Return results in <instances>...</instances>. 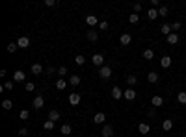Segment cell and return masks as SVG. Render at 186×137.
Instances as JSON below:
<instances>
[{
  "instance_id": "obj_32",
  "label": "cell",
  "mask_w": 186,
  "mask_h": 137,
  "mask_svg": "<svg viewBox=\"0 0 186 137\" xmlns=\"http://www.w3.org/2000/svg\"><path fill=\"white\" fill-rule=\"evenodd\" d=\"M177 100H179L180 104H186V91H180L179 96H177Z\"/></svg>"
},
{
  "instance_id": "obj_41",
  "label": "cell",
  "mask_w": 186,
  "mask_h": 137,
  "mask_svg": "<svg viewBox=\"0 0 186 137\" xmlns=\"http://www.w3.org/2000/svg\"><path fill=\"white\" fill-rule=\"evenodd\" d=\"M34 89H36V85H34L32 82H28V83H26V91H28V93H32Z\"/></svg>"
},
{
  "instance_id": "obj_27",
  "label": "cell",
  "mask_w": 186,
  "mask_h": 137,
  "mask_svg": "<svg viewBox=\"0 0 186 137\" xmlns=\"http://www.w3.org/2000/svg\"><path fill=\"white\" fill-rule=\"evenodd\" d=\"M74 63H77V65H80V67H82V65H84V63H86V58H84V56H82V54H78V56H77V58H74Z\"/></svg>"
},
{
  "instance_id": "obj_4",
  "label": "cell",
  "mask_w": 186,
  "mask_h": 137,
  "mask_svg": "<svg viewBox=\"0 0 186 137\" xmlns=\"http://www.w3.org/2000/svg\"><path fill=\"white\" fill-rule=\"evenodd\" d=\"M17 45H19V48H28L30 47V39L26 37V35H22V37H19Z\"/></svg>"
},
{
  "instance_id": "obj_33",
  "label": "cell",
  "mask_w": 186,
  "mask_h": 137,
  "mask_svg": "<svg viewBox=\"0 0 186 137\" xmlns=\"http://www.w3.org/2000/svg\"><path fill=\"white\" fill-rule=\"evenodd\" d=\"M158 15L160 17H166V15H168V6H160L158 8Z\"/></svg>"
},
{
  "instance_id": "obj_45",
  "label": "cell",
  "mask_w": 186,
  "mask_h": 137,
  "mask_svg": "<svg viewBox=\"0 0 186 137\" xmlns=\"http://www.w3.org/2000/svg\"><path fill=\"white\" fill-rule=\"evenodd\" d=\"M151 6H153L154 9H157V8L160 6V2H158V0H151Z\"/></svg>"
},
{
  "instance_id": "obj_9",
  "label": "cell",
  "mask_w": 186,
  "mask_h": 137,
  "mask_svg": "<svg viewBox=\"0 0 186 137\" xmlns=\"http://www.w3.org/2000/svg\"><path fill=\"white\" fill-rule=\"evenodd\" d=\"M32 74L41 76V74H43V65H41V63H34V65H32Z\"/></svg>"
},
{
  "instance_id": "obj_28",
  "label": "cell",
  "mask_w": 186,
  "mask_h": 137,
  "mask_svg": "<svg viewBox=\"0 0 186 137\" xmlns=\"http://www.w3.org/2000/svg\"><path fill=\"white\" fill-rule=\"evenodd\" d=\"M65 85H67V82H65L63 78H60L58 82H56V89H58V91H62V89H65Z\"/></svg>"
},
{
  "instance_id": "obj_5",
  "label": "cell",
  "mask_w": 186,
  "mask_h": 137,
  "mask_svg": "<svg viewBox=\"0 0 186 137\" xmlns=\"http://www.w3.org/2000/svg\"><path fill=\"white\" fill-rule=\"evenodd\" d=\"M104 120H106V115H104L102 111H99V113H95V117H93V122H95V124H102Z\"/></svg>"
},
{
  "instance_id": "obj_44",
  "label": "cell",
  "mask_w": 186,
  "mask_h": 137,
  "mask_svg": "<svg viewBox=\"0 0 186 137\" xmlns=\"http://www.w3.org/2000/svg\"><path fill=\"white\" fill-rule=\"evenodd\" d=\"M99 26H100V30H108V22H106V21H100Z\"/></svg>"
},
{
  "instance_id": "obj_11",
  "label": "cell",
  "mask_w": 186,
  "mask_h": 137,
  "mask_svg": "<svg viewBox=\"0 0 186 137\" xmlns=\"http://www.w3.org/2000/svg\"><path fill=\"white\" fill-rule=\"evenodd\" d=\"M123 96L127 100H134V98H136V91H134V89H125L123 91Z\"/></svg>"
},
{
  "instance_id": "obj_26",
  "label": "cell",
  "mask_w": 186,
  "mask_h": 137,
  "mask_svg": "<svg viewBox=\"0 0 186 137\" xmlns=\"http://www.w3.org/2000/svg\"><path fill=\"white\" fill-rule=\"evenodd\" d=\"M147 80H149L151 83H157V82H158V74H157V72H149V74H147Z\"/></svg>"
},
{
  "instance_id": "obj_25",
  "label": "cell",
  "mask_w": 186,
  "mask_h": 137,
  "mask_svg": "<svg viewBox=\"0 0 186 137\" xmlns=\"http://www.w3.org/2000/svg\"><path fill=\"white\" fill-rule=\"evenodd\" d=\"M153 58H154V52L151 48H145L143 50V59H153Z\"/></svg>"
},
{
  "instance_id": "obj_37",
  "label": "cell",
  "mask_w": 186,
  "mask_h": 137,
  "mask_svg": "<svg viewBox=\"0 0 186 137\" xmlns=\"http://www.w3.org/2000/svg\"><path fill=\"white\" fill-rule=\"evenodd\" d=\"M177 30H180V22H173V24H171V32L177 33Z\"/></svg>"
},
{
  "instance_id": "obj_16",
  "label": "cell",
  "mask_w": 186,
  "mask_h": 137,
  "mask_svg": "<svg viewBox=\"0 0 186 137\" xmlns=\"http://www.w3.org/2000/svg\"><path fill=\"white\" fill-rule=\"evenodd\" d=\"M86 37H88V41H97V37H99V33L97 32H95V30H88V35H86Z\"/></svg>"
},
{
  "instance_id": "obj_8",
  "label": "cell",
  "mask_w": 186,
  "mask_h": 137,
  "mask_svg": "<svg viewBox=\"0 0 186 137\" xmlns=\"http://www.w3.org/2000/svg\"><path fill=\"white\" fill-rule=\"evenodd\" d=\"M100 134H102V137H112V135H114V126L106 124V126L102 128V131H100Z\"/></svg>"
},
{
  "instance_id": "obj_47",
  "label": "cell",
  "mask_w": 186,
  "mask_h": 137,
  "mask_svg": "<svg viewBox=\"0 0 186 137\" xmlns=\"http://www.w3.org/2000/svg\"><path fill=\"white\" fill-rule=\"evenodd\" d=\"M147 115H149V117H154L157 113H154V109H149V111H147Z\"/></svg>"
},
{
  "instance_id": "obj_3",
  "label": "cell",
  "mask_w": 186,
  "mask_h": 137,
  "mask_svg": "<svg viewBox=\"0 0 186 137\" xmlns=\"http://www.w3.org/2000/svg\"><path fill=\"white\" fill-rule=\"evenodd\" d=\"M32 106H34V109H41L43 106H45V100H43V96H36V98H34V102H32Z\"/></svg>"
},
{
  "instance_id": "obj_46",
  "label": "cell",
  "mask_w": 186,
  "mask_h": 137,
  "mask_svg": "<svg viewBox=\"0 0 186 137\" xmlns=\"http://www.w3.org/2000/svg\"><path fill=\"white\" fill-rule=\"evenodd\" d=\"M54 70H56L54 67H47V72H48V74H54Z\"/></svg>"
},
{
  "instance_id": "obj_39",
  "label": "cell",
  "mask_w": 186,
  "mask_h": 137,
  "mask_svg": "<svg viewBox=\"0 0 186 137\" xmlns=\"http://www.w3.org/2000/svg\"><path fill=\"white\" fill-rule=\"evenodd\" d=\"M58 74L62 76V78H63V76H67V69H65V67H60V69H58Z\"/></svg>"
},
{
  "instance_id": "obj_42",
  "label": "cell",
  "mask_w": 186,
  "mask_h": 137,
  "mask_svg": "<svg viewBox=\"0 0 186 137\" xmlns=\"http://www.w3.org/2000/svg\"><path fill=\"white\" fill-rule=\"evenodd\" d=\"M4 89H6V91H11V89H13V83H11V82H6V83H4Z\"/></svg>"
},
{
  "instance_id": "obj_20",
  "label": "cell",
  "mask_w": 186,
  "mask_h": 137,
  "mask_svg": "<svg viewBox=\"0 0 186 137\" xmlns=\"http://www.w3.org/2000/svg\"><path fill=\"white\" fill-rule=\"evenodd\" d=\"M162 128H164L166 131H169V130L173 128V120H171V119H166L164 122H162Z\"/></svg>"
},
{
  "instance_id": "obj_38",
  "label": "cell",
  "mask_w": 186,
  "mask_h": 137,
  "mask_svg": "<svg viewBox=\"0 0 186 137\" xmlns=\"http://www.w3.org/2000/svg\"><path fill=\"white\" fill-rule=\"evenodd\" d=\"M45 4H47V6H50V8H52V6H58V0H45Z\"/></svg>"
},
{
  "instance_id": "obj_14",
  "label": "cell",
  "mask_w": 186,
  "mask_h": 137,
  "mask_svg": "<svg viewBox=\"0 0 186 137\" xmlns=\"http://www.w3.org/2000/svg\"><path fill=\"white\" fill-rule=\"evenodd\" d=\"M69 83L74 85V87L80 85V76H78V74H71V76H69Z\"/></svg>"
},
{
  "instance_id": "obj_15",
  "label": "cell",
  "mask_w": 186,
  "mask_h": 137,
  "mask_svg": "<svg viewBox=\"0 0 186 137\" xmlns=\"http://www.w3.org/2000/svg\"><path fill=\"white\" fill-rule=\"evenodd\" d=\"M112 98H115V100L123 98V91L119 89V87H114V89H112Z\"/></svg>"
},
{
  "instance_id": "obj_12",
  "label": "cell",
  "mask_w": 186,
  "mask_h": 137,
  "mask_svg": "<svg viewBox=\"0 0 186 137\" xmlns=\"http://www.w3.org/2000/svg\"><path fill=\"white\" fill-rule=\"evenodd\" d=\"M58 119H60V111H56V109H50V111H48V120L56 122Z\"/></svg>"
},
{
  "instance_id": "obj_34",
  "label": "cell",
  "mask_w": 186,
  "mask_h": 137,
  "mask_svg": "<svg viewBox=\"0 0 186 137\" xmlns=\"http://www.w3.org/2000/svg\"><path fill=\"white\" fill-rule=\"evenodd\" d=\"M43 128L47 130V131H50V130H54V122H52V120H47V122L43 124Z\"/></svg>"
},
{
  "instance_id": "obj_13",
  "label": "cell",
  "mask_w": 186,
  "mask_h": 137,
  "mask_svg": "<svg viewBox=\"0 0 186 137\" xmlns=\"http://www.w3.org/2000/svg\"><path fill=\"white\" fill-rule=\"evenodd\" d=\"M97 22H99V19L95 17V15H88V17H86V24H88V26H95Z\"/></svg>"
},
{
  "instance_id": "obj_1",
  "label": "cell",
  "mask_w": 186,
  "mask_h": 137,
  "mask_svg": "<svg viewBox=\"0 0 186 137\" xmlns=\"http://www.w3.org/2000/svg\"><path fill=\"white\" fill-rule=\"evenodd\" d=\"M99 76L102 80H108L110 76H112V69L110 67H106V65H104V67H100V70H99Z\"/></svg>"
},
{
  "instance_id": "obj_6",
  "label": "cell",
  "mask_w": 186,
  "mask_h": 137,
  "mask_svg": "<svg viewBox=\"0 0 186 137\" xmlns=\"http://www.w3.org/2000/svg\"><path fill=\"white\" fill-rule=\"evenodd\" d=\"M69 104H71V106H78L80 104V95L78 93H71V95H69Z\"/></svg>"
},
{
  "instance_id": "obj_18",
  "label": "cell",
  "mask_w": 186,
  "mask_h": 137,
  "mask_svg": "<svg viewBox=\"0 0 186 137\" xmlns=\"http://www.w3.org/2000/svg\"><path fill=\"white\" fill-rule=\"evenodd\" d=\"M160 65H162L164 69H168L169 65H171V58H169V56H164V58L160 59Z\"/></svg>"
},
{
  "instance_id": "obj_24",
  "label": "cell",
  "mask_w": 186,
  "mask_h": 137,
  "mask_svg": "<svg viewBox=\"0 0 186 137\" xmlns=\"http://www.w3.org/2000/svg\"><path fill=\"white\" fill-rule=\"evenodd\" d=\"M160 32H162L164 35H169V33H173V32H171V24H162Z\"/></svg>"
},
{
  "instance_id": "obj_22",
  "label": "cell",
  "mask_w": 186,
  "mask_h": 137,
  "mask_svg": "<svg viewBox=\"0 0 186 137\" xmlns=\"http://www.w3.org/2000/svg\"><path fill=\"white\" fill-rule=\"evenodd\" d=\"M147 17L151 19V21H154V19L158 17V9H154V8H151L149 11H147Z\"/></svg>"
},
{
  "instance_id": "obj_23",
  "label": "cell",
  "mask_w": 186,
  "mask_h": 137,
  "mask_svg": "<svg viewBox=\"0 0 186 137\" xmlns=\"http://www.w3.org/2000/svg\"><path fill=\"white\" fill-rule=\"evenodd\" d=\"M127 83L130 85V87H134V85L138 83V78H136L134 74H130V76H127Z\"/></svg>"
},
{
  "instance_id": "obj_21",
  "label": "cell",
  "mask_w": 186,
  "mask_h": 137,
  "mask_svg": "<svg viewBox=\"0 0 186 137\" xmlns=\"http://www.w3.org/2000/svg\"><path fill=\"white\" fill-rule=\"evenodd\" d=\"M130 41H132L130 33H123V35H121V45H125V47H127V45H130Z\"/></svg>"
},
{
  "instance_id": "obj_29",
  "label": "cell",
  "mask_w": 186,
  "mask_h": 137,
  "mask_svg": "<svg viewBox=\"0 0 186 137\" xmlns=\"http://www.w3.org/2000/svg\"><path fill=\"white\" fill-rule=\"evenodd\" d=\"M60 131H62L63 135H69V134H71V124H63L62 128H60Z\"/></svg>"
},
{
  "instance_id": "obj_35",
  "label": "cell",
  "mask_w": 186,
  "mask_h": 137,
  "mask_svg": "<svg viewBox=\"0 0 186 137\" xmlns=\"http://www.w3.org/2000/svg\"><path fill=\"white\" fill-rule=\"evenodd\" d=\"M2 108H4V109H11V108H13V102H11V100H4V102H2Z\"/></svg>"
},
{
  "instance_id": "obj_17",
  "label": "cell",
  "mask_w": 186,
  "mask_h": 137,
  "mask_svg": "<svg viewBox=\"0 0 186 137\" xmlns=\"http://www.w3.org/2000/svg\"><path fill=\"white\" fill-rule=\"evenodd\" d=\"M138 130H140V134H143V135H145V134H149V131H151V126H149V124H145V122H142V124L138 126Z\"/></svg>"
},
{
  "instance_id": "obj_31",
  "label": "cell",
  "mask_w": 186,
  "mask_h": 137,
  "mask_svg": "<svg viewBox=\"0 0 186 137\" xmlns=\"http://www.w3.org/2000/svg\"><path fill=\"white\" fill-rule=\"evenodd\" d=\"M17 48H19V45H17V43H9V45H8V52H9V54L17 52Z\"/></svg>"
},
{
  "instance_id": "obj_10",
  "label": "cell",
  "mask_w": 186,
  "mask_h": 137,
  "mask_svg": "<svg viewBox=\"0 0 186 137\" xmlns=\"http://www.w3.org/2000/svg\"><path fill=\"white\" fill-rule=\"evenodd\" d=\"M151 104H153L154 108H160V106L164 104V98H162V96H158V95H154L153 98H151Z\"/></svg>"
},
{
  "instance_id": "obj_7",
  "label": "cell",
  "mask_w": 186,
  "mask_h": 137,
  "mask_svg": "<svg viewBox=\"0 0 186 137\" xmlns=\"http://www.w3.org/2000/svg\"><path fill=\"white\" fill-rule=\"evenodd\" d=\"M13 80H15V82H24V80H26V74H24V70H15Z\"/></svg>"
},
{
  "instance_id": "obj_36",
  "label": "cell",
  "mask_w": 186,
  "mask_h": 137,
  "mask_svg": "<svg viewBox=\"0 0 186 137\" xmlns=\"http://www.w3.org/2000/svg\"><path fill=\"white\" fill-rule=\"evenodd\" d=\"M19 117H21V119H22V120H26V119H28V117H30V113H28V109H22V111H21V113H19Z\"/></svg>"
},
{
  "instance_id": "obj_43",
  "label": "cell",
  "mask_w": 186,
  "mask_h": 137,
  "mask_svg": "<svg viewBox=\"0 0 186 137\" xmlns=\"http://www.w3.org/2000/svg\"><path fill=\"white\" fill-rule=\"evenodd\" d=\"M19 135H21V137H26V135H28V130H26V128H21V130H19Z\"/></svg>"
},
{
  "instance_id": "obj_2",
  "label": "cell",
  "mask_w": 186,
  "mask_h": 137,
  "mask_svg": "<svg viewBox=\"0 0 186 137\" xmlns=\"http://www.w3.org/2000/svg\"><path fill=\"white\" fill-rule=\"evenodd\" d=\"M91 63L93 65H97V67H104V58H102V54H95L93 58H91Z\"/></svg>"
},
{
  "instance_id": "obj_19",
  "label": "cell",
  "mask_w": 186,
  "mask_h": 137,
  "mask_svg": "<svg viewBox=\"0 0 186 137\" xmlns=\"http://www.w3.org/2000/svg\"><path fill=\"white\" fill-rule=\"evenodd\" d=\"M168 43H169V45H177V43H179V35H177V33H169V35H168Z\"/></svg>"
},
{
  "instance_id": "obj_30",
  "label": "cell",
  "mask_w": 186,
  "mask_h": 137,
  "mask_svg": "<svg viewBox=\"0 0 186 137\" xmlns=\"http://www.w3.org/2000/svg\"><path fill=\"white\" fill-rule=\"evenodd\" d=\"M128 21H130V24H138V21H140V15L138 13H132L128 17Z\"/></svg>"
},
{
  "instance_id": "obj_40",
  "label": "cell",
  "mask_w": 186,
  "mask_h": 137,
  "mask_svg": "<svg viewBox=\"0 0 186 137\" xmlns=\"http://www.w3.org/2000/svg\"><path fill=\"white\" fill-rule=\"evenodd\" d=\"M142 4H140V2H136V4H134V13H140V11H142Z\"/></svg>"
}]
</instances>
